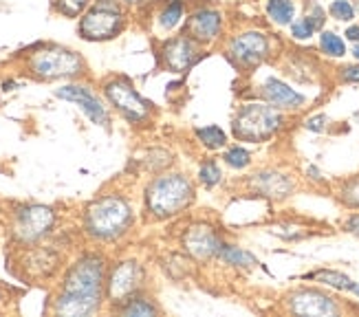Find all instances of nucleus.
<instances>
[{
	"instance_id": "nucleus-1",
	"label": "nucleus",
	"mask_w": 359,
	"mask_h": 317,
	"mask_svg": "<svg viewBox=\"0 0 359 317\" xmlns=\"http://www.w3.org/2000/svg\"><path fill=\"white\" fill-rule=\"evenodd\" d=\"M104 287V260L95 256H86L77 260L67 274L65 289L55 299V313L84 317L100 309Z\"/></svg>"
},
{
	"instance_id": "nucleus-2",
	"label": "nucleus",
	"mask_w": 359,
	"mask_h": 317,
	"mask_svg": "<svg viewBox=\"0 0 359 317\" xmlns=\"http://www.w3.org/2000/svg\"><path fill=\"white\" fill-rule=\"evenodd\" d=\"M133 210L121 196H102L86 210V231L97 241H115L128 231Z\"/></svg>"
},
{
	"instance_id": "nucleus-3",
	"label": "nucleus",
	"mask_w": 359,
	"mask_h": 317,
	"mask_svg": "<svg viewBox=\"0 0 359 317\" xmlns=\"http://www.w3.org/2000/svg\"><path fill=\"white\" fill-rule=\"evenodd\" d=\"M194 201V187L183 174H165L154 179L146 192V205L154 218H170Z\"/></svg>"
},
{
	"instance_id": "nucleus-4",
	"label": "nucleus",
	"mask_w": 359,
	"mask_h": 317,
	"mask_svg": "<svg viewBox=\"0 0 359 317\" xmlns=\"http://www.w3.org/2000/svg\"><path fill=\"white\" fill-rule=\"evenodd\" d=\"M283 126V115L278 113L276 106L267 104H247L238 110L233 119V137L241 141H264L278 133Z\"/></svg>"
},
{
	"instance_id": "nucleus-5",
	"label": "nucleus",
	"mask_w": 359,
	"mask_h": 317,
	"mask_svg": "<svg viewBox=\"0 0 359 317\" xmlns=\"http://www.w3.org/2000/svg\"><path fill=\"white\" fill-rule=\"evenodd\" d=\"M29 71L40 79H57V77H73L84 71V60L69 51V49H40L31 53Z\"/></svg>"
},
{
	"instance_id": "nucleus-6",
	"label": "nucleus",
	"mask_w": 359,
	"mask_h": 317,
	"mask_svg": "<svg viewBox=\"0 0 359 317\" xmlns=\"http://www.w3.org/2000/svg\"><path fill=\"white\" fill-rule=\"evenodd\" d=\"M123 27V15L113 0H100L95 3L80 22V34L84 40H111Z\"/></svg>"
},
{
	"instance_id": "nucleus-7",
	"label": "nucleus",
	"mask_w": 359,
	"mask_h": 317,
	"mask_svg": "<svg viewBox=\"0 0 359 317\" xmlns=\"http://www.w3.org/2000/svg\"><path fill=\"white\" fill-rule=\"evenodd\" d=\"M104 95L119 113L133 123H144L150 117V104L126 79H111L104 84Z\"/></svg>"
},
{
	"instance_id": "nucleus-8",
	"label": "nucleus",
	"mask_w": 359,
	"mask_h": 317,
	"mask_svg": "<svg viewBox=\"0 0 359 317\" xmlns=\"http://www.w3.org/2000/svg\"><path fill=\"white\" fill-rule=\"evenodd\" d=\"M53 210L44 205H29L15 214L13 234L20 243H36L53 227Z\"/></svg>"
},
{
	"instance_id": "nucleus-9",
	"label": "nucleus",
	"mask_w": 359,
	"mask_h": 317,
	"mask_svg": "<svg viewBox=\"0 0 359 317\" xmlns=\"http://www.w3.org/2000/svg\"><path fill=\"white\" fill-rule=\"evenodd\" d=\"M227 53L241 67H256L269 55V40L260 31H245L229 42Z\"/></svg>"
},
{
	"instance_id": "nucleus-10",
	"label": "nucleus",
	"mask_w": 359,
	"mask_h": 317,
	"mask_svg": "<svg viewBox=\"0 0 359 317\" xmlns=\"http://www.w3.org/2000/svg\"><path fill=\"white\" fill-rule=\"evenodd\" d=\"M144 282V271L139 262L135 260H126L115 267V271L111 274V280H108V299L111 302H128L133 297V293H137V289L142 287Z\"/></svg>"
},
{
	"instance_id": "nucleus-11",
	"label": "nucleus",
	"mask_w": 359,
	"mask_h": 317,
	"mask_svg": "<svg viewBox=\"0 0 359 317\" xmlns=\"http://www.w3.org/2000/svg\"><path fill=\"white\" fill-rule=\"evenodd\" d=\"M201 58V44L192 40L190 36H179L163 44L161 60L165 69L175 73H185L190 67H194Z\"/></svg>"
},
{
	"instance_id": "nucleus-12",
	"label": "nucleus",
	"mask_w": 359,
	"mask_h": 317,
	"mask_svg": "<svg viewBox=\"0 0 359 317\" xmlns=\"http://www.w3.org/2000/svg\"><path fill=\"white\" fill-rule=\"evenodd\" d=\"M221 247H223V243L218 241L216 231L205 223L192 225L183 236V249L196 260H210V258L218 256Z\"/></svg>"
},
{
	"instance_id": "nucleus-13",
	"label": "nucleus",
	"mask_w": 359,
	"mask_h": 317,
	"mask_svg": "<svg viewBox=\"0 0 359 317\" xmlns=\"http://www.w3.org/2000/svg\"><path fill=\"white\" fill-rule=\"evenodd\" d=\"M289 309L295 315H313V317H326V315H337L339 306L335 299L324 295L316 289H302L289 295Z\"/></svg>"
},
{
	"instance_id": "nucleus-14",
	"label": "nucleus",
	"mask_w": 359,
	"mask_h": 317,
	"mask_svg": "<svg viewBox=\"0 0 359 317\" xmlns=\"http://www.w3.org/2000/svg\"><path fill=\"white\" fill-rule=\"evenodd\" d=\"M221 29H223V15L218 13L216 9L203 7V9H198V11H194L190 15L185 36H190L198 44H210V42H214L218 36H221Z\"/></svg>"
},
{
	"instance_id": "nucleus-15",
	"label": "nucleus",
	"mask_w": 359,
	"mask_h": 317,
	"mask_svg": "<svg viewBox=\"0 0 359 317\" xmlns=\"http://www.w3.org/2000/svg\"><path fill=\"white\" fill-rule=\"evenodd\" d=\"M55 95H57V97H62V100L73 102V104L80 106L93 123L108 126V113H106V108L102 106V102L86 86H75V84H71V86H65V88H57Z\"/></svg>"
},
{
	"instance_id": "nucleus-16",
	"label": "nucleus",
	"mask_w": 359,
	"mask_h": 317,
	"mask_svg": "<svg viewBox=\"0 0 359 317\" xmlns=\"http://www.w3.org/2000/svg\"><path fill=\"white\" fill-rule=\"evenodd\" d=\"M260 95L276 108H300L304 104V97L298 90H293L291 86H287L285 82H280L276 77L267 79V82L262 84Z\"/></svg>"
},
{
	"instance_id": "nucleus-17",
	"label": "nucleus",
	"mask_w": 359,
	"mask_h": 317,
	"mask_svg": "<svg viewBox=\"0 0 359 317\" xmlns=\"http://www.w3.org/2000/svg\"><path fill=\"white\" fill-rule=\"evenodd\" d=\"M252 183H254V187L258 189L260 194L269 196V198H285V196L291 194V187H293L285 174H278V172L254 174Z\"/></svg>"
},
{
	"instance_id": "nucleus-18",
	"label": "nucleus",
	"mask_w": 359,
	"mask_h": 317,
	"mask_svg": "<svg viewBox=\"0 0 359 317\" xmlns=\"http://www.w3.org/2000/svg\"><path fill=\"white\" fill-rule=\"evenodd\" d=\"M218 256L225 264H231V267H243V269H252L258 264L256 256H252L249 251L241 249V247H233V245H223L221 251H218Z\"/></svg>"
},
{
	"instance_id": "nucleus-19",
	"label": "nucleus",
	"mask_w": 359,
	"mask_h": 317,
	"mask_svg": "<svg viewBox=\"0 0 359 317\" xmlns=\"http://www.w3.org/2000/svg\"><path fill=\"white\" fill-rule=\"evenodd\" d=\"M267 13H269V18L278 25H291L293 13H295V5H293V0H269Z\"/></svg>"
},
{
	"instance_id": "nucleus-20",
	"label": "nucleus",
	"mask_w": 359,
	"mask_h": 317,
	"mask_svg": "<svg viewBox=\"0 0 359 317\" xmlns=\"http://www.w3.org/2000/svg\"><path fill=\"white\" fill-rule=\"evenodd\" d=\"M196 137L212 150H218V148H223L227 144V137H225V133L221 128H218V126H208V128L196 130Z\"/></svg>"
},
{
	"instance_id": "nucleus-21",
	"label": "nucleus",
	"mask_w": 359,
	"mask_h": 317,
	"mask_svg": "<svg viewBox=\"0 0 359 317\" xmlns=\"http://www.w3.org/2000/svg\"><path fill=\"white\" fill-rule=\"evenodd\" d=\"M313 278H318L324 284H329V287L341 289V291H353L355 289V282L348 276L337 274V271H318V274H313Z\"/></svg>"
},
{
	"instance_id": "nucleus-22",
	"label": "nucleus",
	"mask_w": 359,
	"mask_h": 317,
	"mask_svg": "<svg viewBox=\"0 0 359 317\" xmlns=\"http://www.w3.org/2000/svg\"><path fill=\"white\" fill-rule=\"evenodd\" d=\"M320 46H322V51L331 58H341L346 53V46H344V42H341V38L331 34V31H324V34L320 36Z\"/></svg>"
},
{
	"instance_id": "nucleus-23",
	"label": "nucleus",
	"mask_w": 359,
	"mask_h": 317,
	"mask_svg": "<svg viewBox=\"0 0 359 317\" xmlns=\"http://www.w3.org/2000/svg\"><path fill=\"white\" fill-rule=\"evenodd\" d=\"M181 18H183V3H181V0H175V3H170L161 11L159 22H161L163 29H175L181 22Z\"/></svg>"
},
{
	"instance_id": "nucleus-24",
	"label": "nucleus",
	"mask_w": 359,
	"mask_h": 317,
	"mask_svg": "<svg viewBox=\"0 0 359 317\" xmlns=\"http://www.w3.org/2000/svg\"><path fill=\"white\" fill-rule=\"evenodd\" d=\"M121 313L123 315H154L157 313V306H154L152 302H148V299H144V297H130L128 299V304L121 309Z\"/></svg>"
},
{
	"instance_id": "nucleus-25",
	"label": "nucleus",
	"mask_w": 359,
	"mask_h": 317,
	"mask_svg": "<svg viewBox=\"0 0 359 317\" xmlns=\"http://www.w3.org/2000/svg\"><path fill=\"white\" fill-rule=\"evenodd\" d=\"M90 0H55V7L60 13L69 15V18H77L86 7H88Z\"/></svg>"
},
{
	"instance_id": "nucleus-26",
	"label": "nucleus",
	"mask_w": 359,
	"mask_h": 317,
	"mask_svg": "<svg viewBox=\"0 0 359 317\" xmlns=\"http://www.w3.org/2000/svg\"><path fill=\"white\" fill-rule=\"evenodd\" d=\"M225 163L231 166V168H236V170L247 168L249 166V152L245 148H241V146L231 148V150L225 152Z\"/></svg>"
},
{
	"instance_id": "nucleus-27",
	"label": "nucleus",
	"mask_w": 359,
	"mask_h": 317,
	"mask_svg": "<svg viewBox=\"0 0 359 317\" xmlns=\"http://www.w3.org/2000/svg\"><path fill=\"white\" fill-rule=\"evenodd\" d=\"M331 13H333V18H337L341 22H348V20L355 18V9H353V5L348 3V0H333Z\"/></svg>"
},
{
	"instance_id": "nucleus-28",
	"label": "nucleus",
	"mask_w": 359,
	"mask_h": 317,
	"mask_svg": "<svg viewBox=\"0 0 359 317\" xmlns=\"http://www.w3.org/2000/svg\"><path fill=\"white\" fill-rule=\"evenodd\" d=\"M201 181L205 183L208 187L216 185L218 181H221V170H218V166L214 161H208L205 166L201 168Z\"/></svg>"
},
{
	"instance_id": "nucleus-29",
	"label": "nucleus",
	"mask_w": 359,
	"mask_h": 317,
	"mask_svg": "<svg viewBox=\"0 0 359 317\" xmlns=\"http://www.w3.org/2000/svg\"><path fill=\"white\" fill-rule=\"evenodd\" d=\"M313 27H311V22L304 18V20H300V22H293V27H291V36L295 38V40H306V38H311L313 36Z\"/></svg>"
},
{
	"instance_id": "nucleus-30",
	"label": "nucleus",
	"mask_w": 359,
	"mask_h": 317,
	"mask_svg": "<svg viewBox=\"0 0 359 317\" xmlns=\"http://www.w3.org/2000/svg\"><path fill=\"white\" fill-rule=\"evenodd\" d=\"M341 198H344L351 205V208H359V179L351 181L344 187V192H341Z\"/></svg>"
},
{
	"instance_id": "nucleus-31",
	"label": "nucleus",
	"mask_w": 359,
	"mask_h": 317,
	"mask_svg": "<svg viewBox=\"0 0 359 317\" xmlns=\"http://www.w3.org/2000/svg\"><path fill=\"white\" fill-rule=\"evenodd\" d=\"M306 20L311 22V27H313V29H322L324 27V11H322V7H318V5L311 7Z\"/></svg>"
},
{
	"instance_id": "nucleus-32",
	"label": "nucleus",
	"mask_w": 359,
	"mask_h": 317,
	"mask_svg": "<svg viewBox=\"0 0 359 317\" xmlns=\"http://www.w3.org/2000/svg\"><path fill=\"white\" fill-rule=\"evenodd\" d=\"M341 77H344V82H359V65L341 69Z\"/></svg>"
},
{
	"instance_id": "nucleus-33",
	"label": "nucleus",
	"mask_w": 359,
	"mask_h": 317,
	"mask_svg": "<svg viewBox=\"0 0 359 317\" xmlns=\"http://www.w3.org/2000/svg\"><path fill=\"white\" fill-rule=\"evenodd\" d=\"M324 121H326V117H322V115H320V117H313V119H309V121H306V128L320 133V130H324Z\"/></svg>"
},
{
	"instance_id": "nucleus-34",
	"label": "nucleus",
	"mask_w": 359,
	"mask_h": 317,
	"mask_svg": "<svg viewBox=\"0 0 359 317\" xmlns=\"http://www.w3.org/2000/svg\"><path fill=\"white\" fill-rule=\"evenodd\" d=\"M346 229H348L351 234H355V236L359 238V214H355V216H351V218H348V223H346Z\"/></svg>"
},
{
	"instance_id": "nucleus-35",
	"label": "nucleus",
	"mask_w": 359,
	"mask_h": 317,
	"mask_svg": "<svg viewBox=\"0 0 359 317\" xmlns=\"http://www.w3.org/2000/svg\"><path fill=\"white\" fill-rule=\"evenodd\" d=\"M346 38H348L351 42H359V25L346 29Z\"/></svg>"
},
{
	"instance_id": "nucleus-36",
	"label": "nucleus",
	"mask_w": 359,
	"mask_h": 317,
	"mask_svg": "<svg viewBox=\"0 0 359 317\" xmlns=\"http://www.w3.org/2000/svg\"><path fill=\"white\" fill-rule=\"evenodd\" d=\"M353 55H355V58L359 60V44H357V46H355V49H353Z\"/></svg>"
},
{
	"instance_id": "nucleus-37",
	"label": "nucleus",
	"mask_w": 359,
	"mask_h": 317,
	"mask_svg": "<svg viewBox=\"0 0 359 317\" xmlns=\"http://www.w3.org/2000/svg\"><path fill=\"white\" fill-rule=\"evenodd\" d=\"M353 291H355V293L359 295V284H355V289H353Z\"/></svg>"
}]
</instances>
